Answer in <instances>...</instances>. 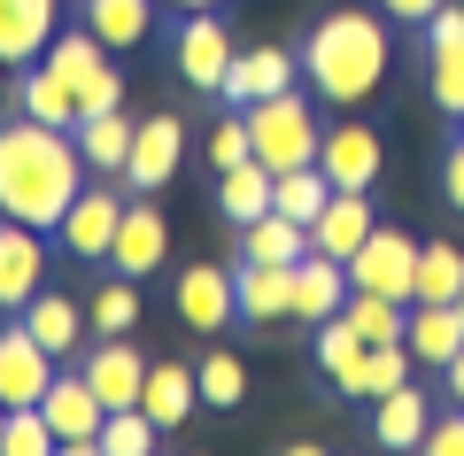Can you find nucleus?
Returning a JSON list of instances; mask_svg holds the SVG:
<instances>
[{
    "instance_id": "f257e3e1",
    "label": "nucleus",
    "mask_w": 464,
    "mask_h": 456,
    "mask_svg": "<svg viewBox=\"0 0 464 456\" xmlns=\"http://www.w3.org/2000/svg\"><path fill=\"white\" fill-rule=\"evenodd\" d=\"M85 155H78V131L63 124H39V116H16L0 124V217H16L32 232H54L63 209L85 194Z\"/></svg>"
},
{
    "instance_id": "f03ea898",
    "label": "nucleus",
    "mask_w": 464,
    "mask_h": 456,
    "mask_svg": "<svg viewBox=\"0 0 464 456\" xmlns=\"http://www.w3.org/2000/svg\"><path fill=\"white\" fill-rule=\"evenodd\" d=\"M302 63H310V93L317 101L356 109V101H372L380 78H387V24L364 16V8H333V16L310 32Z\"/></svg>"
},
{
    "instance_id": "7ed1b4c3",
    "label": "nucleus",
    "mask_w": 464,
    "mask_h": 456,
    "mask_svg": "<svg viewBox=\"0 0 464 456\" xmlns=\"http://www.w3.org/2000/svg\"><path fill=\"white\" fill-rule=\"evenodd\" d=\"M248 140H256V163H271V170H302V163H317V140H325V124H317L310 101L286 85V93L248 101Z\"/></svg>"
},
{
    "instance_id": "20e7f679",
    "label": "nucleus",
    "mask_w": 464,
    "mask_h": 456,
    "mask_svg": "<svg viewBox=\"0 0 464 456\" xmlns=\"http://www.w3.org/2000/svg\"><path fill=\"white\" fill-rule=\"evenodd\" d=\"M47 63L70 78V93H78V116H101V109H124V78L109 70V47H101L93 32H63L47 47Z\"/></svg>"
},
{
    "instance_id": "39448f33",
    "label": "nucleus",
    "mask_w": 464,
    "mask_h": 456,
    "mask_svg": "<svg viewBox=\"0 0 464 456\" xmlns=\"http://www.w3.org/2000/svg\"><path fill=\"white\" fill-rule=\"evenodd\" d=\"M411 278H418V240L395 232V225H372V240L348 256V286H372V294L411 302Z\"/></svg>"
},
{
    "instance_id": "423d86ee",
    "label": "nucleus",
    "mask_w": 464,
    "mask_h": 456,
    "mask_svg": "<svg viewBox=\"0 0 464 456\" xmlns=\"http://www.w3.org/2000/svg\"><path fill=\"white\" fill-rule=\"evenodd\" d=\"M39 410H47L54 441H63V449H78V456L101 441V418H109V403L93 394V379H85V372H54L47 394H39Z\"/></svg>"
},
{
    "instance_id": "0eeeda50",
    "label": "nucleus",
    "mask_w": 464,
    "mask_h": 456,
    "mask_svg": "<svg viewBox=\"0 0 464 456\" xmlns=\"http://www.w3.org/2000/svg\"><path fill=\"white\" fill-rule=\"evenodd\" d=\"M170 54H179V78L194 85V93H217L232 70V32L209 16V8H194V16L179 24V39H170Z\"/></svg>"
},
{
    "instance_id": "6e6552de",
    "label": "nucleus",
    "mask_w": 464,
    "mask_h": 456,
    "mask_svg": "<svg viewBox=\"0 0 464 456\" xmlns=\"http://www.w3.org/2000/svg\"><path fill=\"white\" fill-rule=\"evenodd\" d=\"M85 379H93V394L109 410H140V394H148V356L132 348V333H101V348L78 364Z\"/></svg>"
},
{
    "instance_id": "1a4fd4ad",
    "label": "nucleus",
    "mask_w": 464,
    "mask_h": 456,
    "mask_svg": "<svg viewBox=\"0 0 464 456\" xmlns=\"http://www.w3.org/2000/svg\"><path fill=\"white\" fill-rule=\"evenodd\" d=\"M387 147L372 124H333L325 140H317V170H325L333 186H348V194H372V179H380Z\"/></svg>"
},
{
    "instance_id": "9d476101",
    "label": "nucleus",
    "mask_w": 464,
    "mask_h": 456,
    "mask_svg": "<svg viewBox=\"0 0 464 456\" xmlns=\"http://www.w3.org/2000/svg\"><path fill=\"white\" fill-rule=\"evenodd\" d=\"M179 155H186V124H179V116H140L132 155H124V186H140V194L170 186V179H179Z\"/></svg>"
},
{
    "instance_id": "9b49d317",
    "label": "nucleus",
    "mask_w": 464,
    "mask_h": 456,
    "mask_svg": "<svg viewBox=\"0 0 464 456\" xmlns=\"http://www.w3.org/2000/svg\"><path fill=\"white\" fill-rule=\"evenodd\" d=\"M411 364H418L411 341H364L341 372H333V394H348V403H380L387 387H402V379H411Z\"/></svg>"
},
{
    "instance_id": "f8f14e48",
    "label": "nucleus",
    "mask_w": 464,
    "mask_h": 456,
    "mask_svg": "<svg viewBox=\"0 0 464 456\" xmlns=\"http://www.w3.org/2000/svg\"><path fill=\"white\" fill-rule=\"evenodd\" d=\"M116 225H124V201H116L109 186H85V194L63 209V225H54V232H63V247H70V256L101 263V256L116 247Z\"/></svg>"
},
{
    "instance_id": "ddd939ff",
    "label": "nucleus",
    "mask_w": 464,
    "mask_h": 456,
    "mask_svg": "<svg viewBox=\"0 0 464 456\" xmlns=\"http://www.w3.org/2000/svg\"><path fill=\"white\" fill-rule=\"evenodd\" d=\"M47 379H54V356L24 333V317H16V325H0V403H8V410L39 403Z\"/></svg>"
},
{
    "instance_id": "4468645a",
    "label": "nucleus",
    "mask_w": 464,
    "mask_h": 456,
    "mask_svg": "<svg viewBox=\"0 0 464 456\" xmlns=\"http://www.w3.org/2000/svg\"><path fill=\"white\" fill-rule=\"evenodd\" d=\"M163 256H170V225H163V209H155V201H124V225H116L109 263H116L124 278H148Z\"/></svg>"
},
{
    "instance_id": "2eb2a0df",
    "label": "nucleus",
    "mask_w": 464,
    "mask_h": 456,
    "mask_svg": "<svg viewBox=\"0 0 464 456\" xmlns=\"http://www.w3.org/2000/svg\"><path fill=\"white\" fill-rule=\"evenodd\" d=\"M39 278H47V240L8 217V225H0V310H24L39 294Z\"/></svg>"
},
{
    "instance_id": "dca6fc26",
    "label": "nucleus",
    "mask_w": 464,
    "mask_h": 456,
    "mask_svg": "<svg viewBox=\"0 0 464 456\" xmlns=\"http://www.w3.org/2000/svg\"><path fill=\"white\" fill-rule=\"evenodd\" d=\"M232 294H240V317L248 325H279V317H295V263H248L240 256Z\"/></svg>"
},
{
    "instance_id": "f3484780",
    "label": "nucleus",
    "mask_w": 464,
    "mask_h": 456,
    "mask_svg": "<svg viewBox=\"0 0 464 456\" xmlns=\"http://www.w3.org/2000/svg\"><path fill=\"white\" fill-rule=\"evenodd\" d=\"M54 47V0H0V63L32 70Z\"/></svg>"
},
{
    "instance_id": "a211bd4d",
    "label": "nucleus",
    "mask_w": 464,
    "mask_h": 456,
    "mask_svg": "<svg viewBox=\"0 0 464 456\" xmlns=\"http://www.w3.org/2000/svg\"><path fill=\"white\" fill-rule=\"evenodd\" d=\"M286 85H295V54H286V47H248V54H232V70H225V85H217V101L248 109V101L286 93Z\"/></svg>"
},
{
    "instance_id": "6ab92c4d",
    "label": "nucleus",
    "mask_w": 464,
    "mask_h": 456,
    "mask_svg": "<svg viewBox=\"0 0 464 456\" xmlns=\"http://www.w3.org/2000/svg\"><path fill=\"white\" fill-rule=\"evenodd\" d=\"M179 317L194 333H217L240 317V294H232V271H217V263H194V271L179 278Z\"/></svg>"
},
{
    "instance_id": "aec40b11",
    "label": "nucleus",
    "mask_w": 464,
    "mask_h": 456,
    "mask_svg": "<svg viewBox=\"0 0 464 456\" xmlns=\"http://www.w3.org/2000/svg\"><path fill=\"white\" fill-rule=\"evenodd\" d=\"M16 317H24V333H32V341L47 348L54 364H70V348L85 341V310H78V302H70V294H47V286H39V294H32V302H24Z\"/></svg>"
},
{
    "instance_id": "412c9836",
    "label": "nucleus",
    "mask_w": 464,
    "mask_h": 456,
    "mask_svg": "<svg viewBox=\"0 0 464 456\" xmlns=\"http://www.w3.org/2000/svg\"><path fill=\"white\" fill-rule=\"evenodd\" d=\"M341 302H348V263L341 256H325V247H310V256L295 263V317H341Z\"/></svg>"
},
{
    "instance_id": "4be33fe9",
    "label": "nucleus",
    "mask_w": 464,
    "mask_h": 456,
    "mask_svg": "<svg viewBox=\"0 0 464 456\" xmlns=\"http://www.w3.org/2000/svg\"><path fill=\"white\" fill-rule=\"evenodd\" d=\"M402 341H411V356L418 364H457V348H464V310L457 302H411V325H402Z\"/></svg>"
},
{
    "instance_id": "5701e85b",
    "label": "nucleus",
    "mask_w": 464,
    "mask_h": 456,
    "mask_svg": "<svg viewBox=\"0 0 464 456\" xmlns=\"http://www.w3.org/2000/svg\"><path fill=\"white\" fill-rule=\"evenodd\" d=\"M426 425H433V410H426V394H418L411 379L372 403V441H380V449H426Z\"/></svg>"
},
{
    "instance_id": "b1692460",
    "label": "nucleus",
    "mask_w": 464,
    "mask_h": 456,
    "mask_svg": "<svg viewBox=\"0 0 464 456\" xmlns=\"http://www.w3.org/2000/svg\"><path fill=\"white\" fill-rule=\"evenodd\" d=\"M364 240H372V194H348V186H341V194H333L325 209H317L310 247H325V256H341V263H348Z\"/></svg>"
},
{
    "instance_id": "393cba45",
    "label": "nucleus",
    "mask_w": 464,
    "mask_h": 456,
    "mask_svg": "<svg viewBox=\"0 0 464 456\" xmlns=\"http://www.w3.org/2000/svg\"><path fill=\"white\" fill-rule=\"evenodd\" d=\"M132 116L124 109H101V116H78V155L93 179H124V155H132Z\"/></svg>"
},
{
    "instance_id": "a878e982",
    "label": "nucleus",
    "mask_w": 464,
    "mask_h": 456,
    "mask_svg": "<svg viewBox=\"0 0 464 456\" xmlns=\"http://www.w3.org/2000/svg\"><path fill=\"white\" fill-rule=\"evenodd\" d=\"M16 109L24 116H39V124H63V131H78V93H70V78L39 54L32 70H24V85H16Z\"/></svg>"
},
{
    "instance_id": "bb28decb",
    "label": "nucleus",
    "mask_w": 464,
    "mask_h": 456,
    "mask_svg": "<svg viewBox=\"0 0 464 456\" xmlns=\"http://www.w3.org/2000/svg\"><path fill=\"white\" fill-rule=\"evenodd\" d=\"M85 32L109 54H124V47H140L155 32V0H85Z\"/></svg>"
},
{
    "instance_id": "cd10ccee",
    "label": "nucleus",
    "mask_w": 464,
    "mask_h": 456,
    "mask_svg": "<svg viewBox=\"0 0 464 456\" xmlns=\"http://www.w3.org/2000/svg\"><path fill=\"white\" fill-rule=\"evenodd\" d=\"M240 256H248V263H302V256H310V225L264 209V217L240 225Z\"/></svg>"
},
{
    "instance_id": "c85d7f7f",
    "label": "nucleus",
    "mask_w": 464,
    "mask_h": 456,
    "mask_svg": "<svg viewBox=\"0 0 464 456\" xmlns=\"http://www.w3.org/2000/svg\"><path fill=\"white\" fill-rule=\"evenodd\" d=\"M271 186H279V170L248 155V163L217 170V209H225L232 225H248V217H264V209H271Z\"/></svg>"
},
{
    "instance_id": "c756f323",
    "label": "nucleus",
    "mask_w": 464,
    "mask_h": 456,
    "mask_svg": "<svg viewBox=\"0 0 464 456\" xmlns=\"http://www.w3.org/2000/svg\"><path fill=\"white\" fill-rule=\"evenodd\" d=\"M201 403V387H194V372H186V364H148V394H140V410H148L155 425H186V410Z\"/></svg>"
},
{
    "instance_id": "7c9ffc66",
    "label": "nucleus",
    "mask_w": 464,
    "mask_h": 456,
    "mask_svg": "<svg viewBox=\"0 0 464 456\" xmlns=\"http://www.w3.org/2000/svg\"><path fill=\"white\" fill-rule=\"evenodd\" d=\"M333 194H341V186H333L317 163H302V170H279V186H271V209L295 217V225H317V209H325Z\"/></svg>"
},
{
    "instance_id": "2f4dec72",
    "label": "nucleus",
    "mask_w": 464,
    "mask_h": 456,
    "mask_svg": "<svg viewBox=\"0 0 464 456\" xmlns=\"http://www.w3.org/2000/svg\"><path fill=\"white\" fill-rule=\"evenodd\" d=\"M341 317L364 333V341H402V325H411V302H395V294H372V286H348Z\"/></svg>"
},
{
    "instance_id": "473e14b6",
    "label": "nucleus",
    "mask_w": 464,
    "mask_h": 456,
    "mask_svg": "<svg viewBox=\"0 0 464 456\" xmlns=\"http://www.w3.org/2000/svg\"><path fill=\"white\" fill-rule=\"evenodd\" d=\"M457 294H464V256H457V240H433V247H418L411 302H457Z\"/></svg>"
},
{
    "instance_id": "72a5a7b5",
    "label": "nucleus",
    "mask_w": 464,
    "mask_h": 456,
    "mask_svg": "<svg viewBox=\"0 0 464 456\" xmlns=\"http://www.w3.org/2000/svg\"><path fill=\"white\" fill-rule=\"evenodd\" d=\"M194 387H201V410H240L248 403V364L217 348V356L194 364Z\"/></svg>"
},
{
    "instance_id": "f704fd0d",
    "label": "nucleus",
    "mask_w": 464,
    "mask_h": 456,
    "mask_svg": "<svg viewBox=\"0 0 464 456\" xmlns=\"http://www.w3.org/2000/svg\"><path fill=\"white\" fill-rule=\"evenodd\" d=\"M155 441H163V425H155L148 410H109V418H101V441H93V449H101V456H148Z\"/></svg>"
},
{
    "instance_id": "c9c22d12",
    "label": "nucleus",
    "mask_w": 464,
    "mask_h": 456,
    "mask_svg": "<svg viewBox=\"0 0 464 456\" xmlns=\"http://www.w3.org/2000/svg\"><path fill=\"white\" fill-rule=\"evenodd\" d=\"M47 449H63V441H54V425H47V410H39V403L8 410V433H0V456H47Z\"/></svg>"
},
{
    "instance_id": "e433bc0d",
    "label": "nucleus",
    "mask_w": 464,
    "mask_h": 456,
    "mask_svg": "<svg viewBox=\"0 0 464 456\" xmlns=\"http://www.w3.org/2000/svg\"><path fill=\"white\" fill-rule=\"evenodd\" d=\"M140 325V286L132 278H116V286L93 294V333H132Z\"/></svg>"
},
{
    "instance_id": "4c0bfd02",
    "label": "nucleus",
    "mask_w": 464,
    "mask_h": 456,
    "mask_svg": "<svg viewBox=\"0 0 464 456\" xmlns=\"http://www.w3.org/2000/svg\"><path fill=\"white\" fill-rule=\"evenodd\" d=\"M426 78H433V101H441L449 116H464V47L426 54Z\"/></svg>"
},
{
    "instance_id": "58836bf2",
    "label": "nucleus",
    "mask_w": 464,
    "mask_h": 456,
    "mask_svg": "<svg viewBox=\"0 0 464 456\" xmlns=\"http://www.w3.org/2000/svg\"><path fill=\"white\" fill-rule=\"evenodd\" d=\"M356 348H364V333H356V325H348V317H317V372H341V364L348 356H356Z\"/></svg>"
},
{
    "instance_id": "ea45409f",
    "label": "nucleus",
    "mask_w": 464,
    "mask_h": 456,
    "mask_svg": "<svg viewBox=\"0 0 464 456\" xmlns=\"http://www.w3.org/2000/svg\"><path fill=\"white\" fill-rule=\"evenodd\" d=\"M248 155H256L248 116H225V124H217V140H209V163H217V170H232V163H248Z\"/></svg>"
},
{
    "instance_id": "a19ab883",
    "label": "nucleus",
    "mask_w": 464,
    "mask_h": 456,
    "mask_svg": "<svg viewBox=\"0 0 464 456\" xmlns=\"http://www.w3.org/2000/svg\"><path fill=\"white\" fill-rule=\"evenodd\" d=\"M441 47H464V8L457 0H441V8L426 16V54H441Z\"/></svg>"
},
{
    "instance_id": "79ce46f5",
    "label": "nucleus",
    "mask_w": 464,
    "mask_h": 456,
    "mask_svg": "<svg viewBox=\"0 0 464 456\" xmlns=\"http://www.w3.org/2000/svg\"><path fill=\"white\" fill-rule=\"evenodd\" d=\"M426 449L433 456H464V410H449V418L426 425Z\"/></svg>"
},
{
    "instance_id": "37998d69",
    "label": "nucleus",
    "mask_w": 464,
    "mask_h": 456,
    "mask_svg": "<svg viewBox=\"0 0 464 456\" xmlns=\"http://www.w3.org/2000/svg\"><path fill=\"white\" fill-rule=\"evenodd\" d=\"M441 194H449V209L464 217V140L449 147V163H441Z\"/></svg>"
},
{
    "instance_id": "c03bdc74",
    "label": "nucleus",
    "mask_w": 464,
    "mask_h": 456,
    "mask_svg": "<svg viewBox=\"0 0 464 456\" xmlns=\"http://www.w3.org/2000/svg\"><path fill=\"white\" fill-rule=\"evenodd\" d=\"M441 0H380V16H395V24H426Z\"/></svg>"
},
{
    "instance_id": "a18cd8bd",
    "label": "nucleus",
    "mask_w": 464,
    "mask_h": 456,
    "mask_svg": "<svg viewBox=\"0 0 464 456\" xmlns=\"http://www.w3.org/2000/svg\"><path fill=\"white\" fill-rule=\"evenodd\" d=\"M449 403L464 410V348H457V364H449Z\"/></svg>"
},
{
    "instance_id": "49530a36",
    "label": "nucleus",
    "mask_w": 464,
    "mask_h": 456,
    "mask_svg": "<svg viewBox=\"0 0 464 456\" xmlns=\"http://www.w3.org/2000/svg\"><path fill=\"white\" fill-rule=\"evenodd\" d=\"M179 8H217V0H179Z\"/></svg>"
},
{
    "instance_id": "de8ad7c7",
    "label": "nucleus",
    "mask_w": 464,
    "mask_h": 456,
    "mask_svg": "<svg viewBox=\"0 0 464 456\" xmlns=\"http://www.w3.org/2000/svg\"><path fill=\"white\" fill-rule=\"evenodd\" d=\"M0 433H8V403H0Z\"/></svg>"
},
{
    "instance_id": "09e8293b",
    "label": "nucleus",
    "mask_w": 464,
    "mask_h": 456,
    "mask_svg": "<svg viewBox=\"0 0 464 456\" xmlns=\"http://www.w3.org/2000/svg\"><path fill=\"white\" fill-rule=\"evenodd\" d=\"M457 310H464V294H457Z\"/></svg>"
},
{
    "instance_id": "8fccbe9b",
    "label": "nucleus",
    "mask_w": 464,
    "mask_h": 456,
    "mask_svg": "<svg viewBox=\"0 0 464 456\" xmlns=\"http://www.w3.org/2000/svg\"><path fill=\"white\" fill-rule=\"evenodd\" d=\"M0 225H8V217H0Z\"/></svg>"
},
{
    "instance_id": "3c124183",
    "label": "nucleus",
    "mask_w": 464,
    "mask_h": 456,
    "mask_svg": "<svg viewBox=\"0 0 464 456\" xmlns=\"http://www.w3.org/2000/svg\"><path fill=\"white\" fill-rule=\"evenodd\" d=\"M0 70H8V63H0Z\"/></svg>"
}]
</instances>
